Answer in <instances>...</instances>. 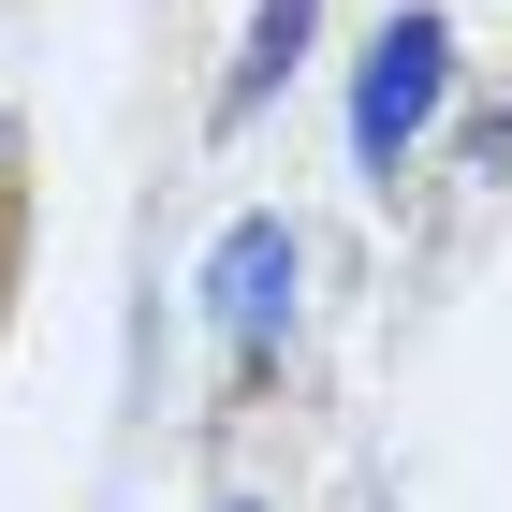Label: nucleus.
Masks as SVG:
<instances>
[{
    "label": "nucleus",
    "instance_id": "obj_1",
    "mask_svg": "<svg viewBox=\"0 0 512 512\" xmlns=\"http://www.w3.org/2000/svg\"><path fill=\"white\" fill-rule=\"evenodd\" d=\"M439 15H395L381 30V59H366V103H352V132H366V161H395L410 132H425V103H439Z\"/></svg>",
    "mask_w": 512,
    "mask_h": 512
},
{
    "label": "nucleus",
    "instance_id": "obj_2",
    "mask_svg": "<svg viewBox=\"0 0 512 512\" xmlns=\"http://www.w3.org/2000/svg\"><path fill=\"white\" fill-rule=\"evenodd\" d=\"M278 278H293V235H278V220H249V235L220 249V322H235V337L278 308Z\"/></svg>",
    "mask_w": 512,
    "mask_h": 512
},
{
    "label": "nucleus",
    "instance_id": "obj_3",
    "mask_svg": "<svg viewBox=\"0 0 512 512\" xmlns=\"http://www.w3.org/2000/svg\"><path fill=\"white\" fill-rule=\"evenodd\" d=\"M0 278H15V191H0Z\"/></svg>",
    "mask_w": 512,
    "mask_h": 512
}]
</instances>
